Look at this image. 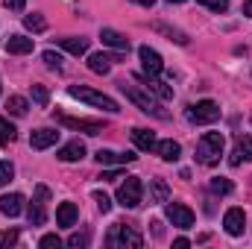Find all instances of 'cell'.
Listing matches in <instances>:
<instances>
[{
    "label": "cell",
    "mask_w": 252,
    "mask_h": 249,
    "mask_svg": "<svg viewBox=\"0 0 252 249\" xmlns=\"http://www.w3.org/2000/svg\"><path fill=\"white\" fill-rule=\"evenodd\" d=\"M223 147H226V138L223 132H205L196 144V161L205 164V167H214L223 156Z\"/></svg>",
    "instance_id": "6da1fadb"
},
{
    "label": "cell",
    "mask_w": 252,
    "mask_h": 249,
    "mask_svg": "<svg viewBox=\"0 0 252 249\" xmlns=\"http://www.w3.org/2000/svg\"><path fill=\"white\" fill-rule=\"evenodd\" d=\"M67 94L76 97V100H82V103H88V106H97V109H103V112H109V115H118V112H121L118 100H112L109 94H100V91H94V88H88V85H70Z\"/></svg>",
    "instance_id": "7a4b0ae2"
},
{
    "label": "cell",
    "mask_w": 252,
    "mask_h": 249,
    "mask_svg": "<svg viewBox=\"0 0 252 249\" xmlns=\"http://www.w3.org/2000/svg\"><path fill=\"white\" fill-rule=\"evenodd\" d=\"M106 244L112 249H141L144 247V238L132 229V226H126V223H115L112 229H109V235H106Z\"/></svg>",
    "instance_id": "3957f363"
},
{
    "label": "cell",
    "mask_w": 252,
    "mask_h": 249,
    "mask_svg": "<svg viewBox=\"0 0 252 249\" xmlns=\"http://www.w3.org/2000/svg\"><path fill=\"white\" fill-rule=\"evenodd\" d=\"M118 88L124 91V94L132 100V103H135V106H138V109H141V112H147V115H156V118L167 121V112H161V106L150 97V91L144 94V91H138V88H135L132 82H126V79H124V82H118Z\"/></svg>",
    "instance_id": "277c9868"
},
{
    "label": "cell",
    "mask_w": 252,
    "mask_h": 249,
    "mask_svg": "<svg viewBox=\"0 0 252 249\" xmlns=\"http://www.w3.org/2000/svg\"><path fill=\"white\" fill-rule=\"evenodd\" d=\"M144 199V182L138 176H126V182L118 187V202L124 208H138Z\"/></svg>",
    "instance_id": "5b68a950"
},
{
    "label": "cell",
    "mask_w": 252,
    "mask_h": 249,
    "mask_svg": "<svg viewBox=\"0 0 252 249\" xmlns=\"http://www.w3.org/2000/svg\"><path fill=\"white\" fill-rule=\"evenodd\" d=\"M188 121L196 126L214 124V121H220V106L214 100H199V103H193L188 109Z\"/></svg>",
    "instance_id": "8992f818"
},
{
    "label": "cell",
    "mask_w": 252,
    "mask_h": 249,
    "mask_svg": "<svg viewBox=\"0 0 252 249\" xmlns=\"http://www.w3.org/2000/svg\"><path fill=\"white\" fill-rule=\"evenodd\" d=\"M59 124H64L67 129H76V132H85V135H100L103 132V124L100 121H85V118H67V115H62V112H56L53 115Z\"/></svg>",
    "instance_id": "52a82bcc"
},
{
    "label": "cell",
    "mask_w": 252,
    "mask_h": 249,
    "mask_svg": "<svg viewBox=\"0 0 252 249\" xmlns=\"http://www.w3.org/2000/svg\"><path fill=\"white\" fill-rule=\"evenodd\" d=\"M167 220L176 226V229H190L193 226V211L182 202H170L167 205Z\"/></svg>",
    "instance_id": "ba28073f"
},
{
    "label": "cell",
    "mask_w": 252,
    "mask_h": 249,
    "mask_svg": "<svg viewBox=\"0 0 252 249\" xmlns=\"http://www.w3.org/2000/svg\"><path fill=\"white\" fill-rule=\"evenodd\" d=\"M223 226H226V232H229L232 238L244 235V229H247V214H244V208H229L226 217H223Z\"/></svg>",
    "instance_id": "9c48e42d"
},
{
    "label": "cell",
    "mask_w": 252,
    "mask_h": 249,
    "mask_svg": "<svg viewBox=\"0 0 252 249\" xmlns=\"http://www.w3.org/2000/svg\"><path fill=\"white\" fill-rule=\"evenodd\" d=\"M244 161H252V138L250 135H241V138L235 141L232 156H229V164H232V167H238V164H244Z\"/></svg>",
    "instance_id": "30bf717a"
},
{
    "label": "cell",
    "mask_w": 252,
    "mask_h": 249,
    "mask_svg": "<svg viewBox=\"0 0 252 249\" xmlns=\"http://www.w3.org/2000/svg\"><path fill=\"white\" fill-rule=\"evenodd\" d=\"M135 79H138V82H144V88H147V91H153L158 100H173V88H170V85H164V82H158L156 76H150V73H144V76H141V73H138Z\"/></svg>",
    "instance_id": "8fae6325"
},
{
    "label": "cell",
    "mask_w": 252,
    "mask_h": 249,
    "mask_svg": "<svg viewBox=\"0 0 252 249\" xmlns=\"http://www.w3.org/2000/svg\"><path fill=\"white\" fill-rule=\"evenodd\" d=\"M56 141H59V132H56V129H50V126L35 129V132L30 135V147H32V150H47V147H53Z\"/></svg>",
    "instance_id": "7c38bea8"
},
{
    "label": "cell",
    "mask_w": 252,
    "mask_h": 249,
    "mask_svg": "<svg viewBox=\"0 0 252 249\" xmlns=\"http://www.w3.org/2000/svg\"><path fill=\"white\" fill-rule=\"evenodd\" d=\"M124 59V53L118 50L115 56H109V53H91L88 56V67L94 70V73H109L112 70V62H121Z\"/></svg>",
    "instance_id": "4fadbf2b"
},
{
    "label": "cell",
    "mask_w": 252,
    "mask_h": 249,
    "mask_svg": "<svg viewBox=\"0 0 252 249\" xmlns=\"http://www.w3.org/2000/svg\"><path fill=\"white\" fill-rule=\"evenodd\" d=\"M138 56H141V64H144V70H147L150 76H158V73L164 70V62H161V56H158L153 47H141V50H138Z\"/></svg>",
    "instance_id": "5bb4252c"
},
{
    "label": "cell",
    "mask_w": 252,
    "mask_h": 249,
    "mask_svg": "<svg viewBox=\"0 0 252 249\" xmlns=\"http://www.w3.org/2000/svg\"><path fill=\"white\" fill-rule=\"evenodd\" d=\"M138 156L135 153H115V150H100L97 153V161L106 167V164H132Z\"/></svg>",
    "instance_id": "9a60e30c"
},
{
    "label": "cell",
    "mask_w": 252,
    "mask_h": 249,
    "mask_svg": "<svg viewBox=\"0 0 252 249\" xmlns=\"http://www.w3.org/2000/svg\"><path fill=\"white\" fill-rule=\"evenodd\" d=\"M6 53H12V56L32 53V38H27V35H9L6 38Z\"/></svg>",
    "instance_id": "2e32d148"
},
{
    "label": "cell",
    "mask_w": 252,
    "mask_h": 249,
    "mask_svg": "<svg viewBox=\"0 0 252 249\" xmlns=\"http://www.w3.org/2000/svg\"><path fill=\"white\" fill-rule=\"evenodd\" d=\"M100 38H103V44H109V47H115V50H121V53H126V50H129V38H126L124 32L112 30V27H103Z\"/></svg>",
    "instance_id": "e0dca14e"
},
{
    "label": "cell",
    "mask_w": 252,
    "mask_h": 249,
    "mask_svg": "<svg viewBox=\"0 0 252 249\" xmlns=\"http://www.w3.org/2000/svg\"><path fill=\"white\" fill-rule=\"evenodd\" d=\"M21 211H24V196H21V193H6V196H0V214L18 217Z\"/></svg>",
    "instance_id": "ac0fdd59"
},
{
    "label": "cell",
    "mask_w": 252,
    "mask_h": 249,
    "mask_svg": "<svg viewBox=\"0 0 252 249\" xmlns=\"http://www.w3.org/2000/svg\"><path fill=\"white\" fill-rule=\"evenodd\" d=\"M82 156H85V144L82 141H70V144H64L62 150L56 153L59 161H79Z\"/></svg>",
    "instance_id": "d6986e66"
},
{
    "label": "cell",
    "mask_w": 252,
    "mask_h": 249,
    "mask_svg": "<svg viewBox=\"0 0 252 249\" xmlns=\"http://www.w3.org/2000/svg\"><path fill=\"white\" fill-rule=\"evenodd\" d=\"M132 141H135V147H138V150H144V153L156 150V144H158V141H156V135H153L150 129H141V126H138V129H132Z\"/></svg>",
    "instance_id": "ffe728a7"
},
{
    "label": "cell",
    "mask_w": 252,
    "mask_h": 249,
    "mask_svg": "<svg viewBox=\"0 0 252 249\" xmlns=\"http://www.w3.org/2000/svg\"><path fill=\"white\" fill-rule=\"evenodd\" d=\"M76 217H79V211H76L73 202H62V205L56 208V223L64 226V229H70V226L76 223Z\"/></svg>",
    "instance_id": "44dd1931"
},
{
    "label": "cell",
    "mask_w": 252,
    "mask_h": 249,
    "mask_svg": "<svg viewBox=\"0 0 252 249\" xmlns=\"http://www.w3.org/2000/svg\"><path fill=\"white\" fill-rule=\"evenodd\" d=\"M167 196H170V187H167L164 179H150V202H153V205L167 202Z\"/></svg>",
    "instance_id": "7402d4cb"
},
{
    "label": "cell",
    "mask_w": 252,
    "mask_h": 249,
    "mask_svg": "<svg viewBox=\"0 0 252 249\" xmlns=\"http://www.w3.org/2000/svg\"><path fill=\"white\" fill-rule=\"evenodd\" d=\"M156 153H158L164 161H176L179 153H182V147H179L176 141H158V144H156Z\"/></svg>",
    "instance_id": "603a6c76"
},
{
    "label": "cell",
    "mask_w": 252,
    "mask_h": 249,
    "mask_svg": "<svg viewBox=\"0 0 252 249\" xmlns=\"http://www.w3.org/2000/svg\"><path fill=\"white\" fill-rule=\"evenodd\" d=\"M88 38H59V47H64L67 53H73V56H82V53H88Z\"/></svg>",
    "instance_id": "cb8c5ba5"
},
{
    "label": "cell",
    "mask_w": 252,
    "mask_h": 249,
    "mask_svg": "<svg viewBox=\"0 0 252 249\" xmlns=\"http://www.w3.org/2000/svg\"><path fill=\"white\" fill-rule=\"evenodd\" d=\"M15 138H18V129L9 124L6 118H0V147H9Z\"/></svg>",
    "instance_id": "d4e9b609"
},
{
    "label": "cell",
    "mask_w": 252,
    "mask_h": 249,
    "mask_svg": "<svg viewBox=\"0 0 252 249\" xmlns=\"http://www.w3.org/2000/svg\"><path fill=\"white\" fill-rule=\"evenodd\" d=\"M6 109H9V115L24 118V115H27V109H30V103H27L24 97H9V100H6Z\"/></svg>",
    "instance_id": "484cf974"
},
{
    "label": "cell",
    "mask_w": 252,
    "mask_h": 249,
    "mask_svg": "<svg viewBox=\"0 0 252 249\" xmlns=\"http://www.w3.org/2000/svg\"><path fill=\"white\" fill-rule=\"evenodd\" d=\"M24 27H27L30 32H44V30H47V21L32 12V15H24Z\"/></svg>",
    "instance_id": "4316f807"
},
{
    "label": "cell",
    "mask_w": 252,
    "mask_h": 249,
    "mask_svg": "<svg viewBox=\"0 0 252 249\" xmlns=\"http://www.w3.org/2000/svg\"><path fill=\"white\" fill-rule=\"evenodd\" d=\"M153 30H156V32H164V35H167L170 41H176V44H188V35H185V32H179V30H173V27H164V24H156Z\"/></svg>",
    "instance_id": "83f0119b"
},
{
    "label": "cell",
    "mask_w": 252,
    "mask_h": 249,
    "mask_svg": "<svg viewBox=\"0 0 252 249\" xmlns=\"http://www.w3.org/2000/svg\"><path fill=\"white\" fill-rule=\"evenodd\" d=\"M27 217H30V223H32V226H44V220H47V214H44L41 202H30V208H27Z\"/></svg>",
    "instance_id": "f1b7e54d"
},
{
    "label": "cell",
    "mask_w": 252,
    "mask_h": 249,
    "mask_svg": "<svg viewBox=\"0 0 252 249\" xmlns=\"http://www.w3.org/2000/svg\"><path fill=\"white\" fill-rule=\"evenodd\" d=\"M12 176H15V167H12V161H0V187L9 185V182H12Z\"/></svg>",
    "instance_id": "f546056e"
},
{
    "label": "cell",
    "mask_w": 252,
    "mask_h": 249,
    "mask_svg": "<svg viewBox=\"0 0 252 249\" xmlns=\"http://www.w3.org/2000/svg\"><path fill=\"white\" fill-rule=\"evenodd\" d=\"M32 100H35L38 106H47V103H50V94H47V88H44V85H32Z\"/></svg>",
    "instance_id": "4dcf8cb0"
},
{
    "label": "cell",
    "mask_w": 252,
    "mask_h": 249,
    "mask_svg": "<svg viewBox=\"0 0 252 249\" xmlns=\"http://www.w3.org/2000/svg\"><path fill=\"white\" fill-rule=\"evenodd\" d=\"M41 59H44V64H47V67H53V70H62V56H59V53H53V50H44V56H41Z\"/></svg>",
    "instance_id": "1f68e13d"
},
{
    "label": "cell",
    "mask_w": 252,
    "mask_h": 249,
    "mask_svg": "<svg viewBox=\"0 0 252 249\" xmlns=\"http://www.w3.org/2000/svg\"><path fill=\"white\" fill-rule=\"evenodd\" d=\"M211 193H232V182L229 179H211Z\"/></svg>",
    "instance_id": "d6a6232c"
},
{
    "label": "cell",
    "mask_w": 252,
    "mask_h": 249,
    "mask_svg": "<svg viewBox=\"0 0 252 249\" xmlns=\"http://www.w3.org/2000/svg\"><path fill=\"white\" fill-rule=\"evenodd\" d=\"M196 3H202V6L211 9V12H226V9H229V0H196Z\"/></svg>",
    "instance_id": "836d02e7"
},
{
    "label": "cell",
    "mask_w": 252,
    "mask_h": 249,
    "mask_svg": "<svg viewBox=\"0 0 252 249\" xmlns=\"http://www.w3.org/2000/svg\"><path fill=\"white\" fill-rule=\"evenodd\" d=\"M38 244H41L44 249H59V247H62V238H59V235H44Z\"/></svg>",
    "instance_id": "e575fe53"
},
{
    "label": "cell",
    "mask_w": 252,
    "mask_h": 249,
    "mask_svg": "<svg viewBox=\"0 0 252 249\" xmlns=\"http://www.w3.org/2000/svg\"><path fill=\"white\" fill-rule=\"evenodd\" d=\"M94 202H97V208H100L103 214H106V211H112V199H109L106 193H100V190H97V193H94Z\"/></svg>",
    "instance_id": "d590c367"
},
{
    "label": "cell",
    "mask_w": 252,
    "mask_h": 249,
    "mask_svg": "<svg viewBox=\"0 0 252 249\" xmlns=\"http://www.w3.org/2000/svg\"><path fill=\"white\" fill-rule=\"evenodd\" d=\"M67 247H73V249L88 247V235H85V232H82V235H70V238H67Z\"/></svg>",
    "instance_id": "8d00e7d4"
},
{
    "label": "cell",
    "mask_w": 252,
    "mask_h": 249,
    "mask_svg": "<svg viewBox=\"0 0 252 249\" xmlns=\"http://www.w3.org/2000/svg\"><path fill=\"white\" fill-rule=\"evenodd\" d=\"M15 241H18V232H15V229H9V232L0 235V244H3V247H9V244H15Z\"/></svg>",
    "instance_id": "74e56055"
},
{
    "label": "cell",
    "mask_w": 252,
    "mask_h": 249,
    "mask_svg": "<svg viewBox=\"0 0 252 249\" xmlns=\"http://www.w3.org/2000/svg\"><path fill=\"white\" fill-rule=\"evenodd\" d=\"M3 6H6V9H12V12H21V9L27 6V0H3Z\"/></svg>",
    "instance_id": "f35d334b"
},
{
    "label": "cell",
    "mask_w": 252,
    "mask_h": 249,
    "mask_svg": "<svg viewBox=\"0 0 252 249\" xmlns=\"http://www.w3.org/2000/svg\"><path fill=\"white\" fill-rule=\"evenodd\" d=\"M100 179H103V182H118V179H121V173H118V170H109V173H103Z\"/></svg>",
    "instance_id": "ab89813d"
},
{
    "label": "cell",
    "mask_w": 252,
    "mask_h": 249,
    "mask_svg": "<svg viewBox=\"0 0 252 249\" xmlns=\"http://www.w3.org/2000/svg\"><path fill=\"white\" fill-rule=\"evenodd\" d=\"M173 247H176V249H185V247H190V241H188V238H176V241H173Z\"/></svg>",
    "instance_id": "60d3db41"
},
{
    "label": "cell",
    "mask_w": 252,
    "mask_h": 249,
    "mask_svg": "<svg viewBox=\"0 0 252 249\" xmlns=\"http://www.w3.org/2000/svg\"><path fill=\"white\" fill-rule=\"evenodd\" d=\"M244 15H247V18H252V0H247V3H244Z\"/></svg>",
    "instance_id": "b9f144b4"
},
{
    "label": "cell",
    "mask_w": 252,
    "mask_h": 249,
    "mask_svg": "<svg viewBox=\"0 0 252 249\" xmlns=\"http://www.w3.org/2000/svg\"><path fill=\"white\" fill-rule=\"evenodd\" d=\"M132 3H138V6H147V9H150V6H153L156 0H132Z\"/></svg>",
    "instance_id": "7bdbcfd3"
},
{
    "label": "cell",
    "mask_w": 252,
    "mask_h": 249,
    "mask_svg": "<svg viewBox=\"0 0 252 249\" xmlns=\"http://www.w3.org/2000/svg\"><path fill=\"white\" fill-rule=\"evenodd\" d=\"M167 3H185V0H167Z\"/></svg>",
    "instance_id": "ee69618b"
}]
</instances>
